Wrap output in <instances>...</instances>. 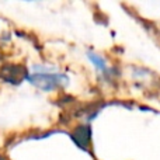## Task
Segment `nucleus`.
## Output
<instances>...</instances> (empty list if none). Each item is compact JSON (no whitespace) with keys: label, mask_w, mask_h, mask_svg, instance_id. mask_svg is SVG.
<instances>
[{"label":"nucleus","mask_w":160,"mask_h":160,"mask_svg":"<svg viewBox=\"0 0 160 160\" xmlns=\"http://www.w3.org/2000/svg\"><path fill=\"white\" fill-rule=\"evenodd\" d=\"M87 58H88V61H90V63L96 68L97 72H100L102 76L108 78V76H111L114 73V69L110 66V65H108L107 59H105L102 55L96 53V52H88L87 53Z\"/></svg>","instance_id":"obj_2"},{"label":"nucleus","mask_w":160,"mask_h":160,"mask_svg":"<svg viewBox=\"0 0 160 160\" xmlns=\"http://www.w3.org/2000/svg\"><path fill=\"white\" fill-rule=\"evenodd\" d=\"M27 80L42 91H55L68 84V76L61 72H51V70H37L32 75H28Z\"/></svg>","instance_id":"obj_1"},{"label":"nucleus","mask_w":160,"mask_h":160,"mask_svg":"<svg viewBox=\"0 0 160 160\" xmlns=\"http://www.w3.org/2000/svg\"><path fill=\"white\" fill-rule=\"evenodd\" d=\"M72 138H73V141L76 142V145H78L79 148H83V149L88 148L90 141H91V128H90V125L84 124V125L78 127L75 131H73Z\"/></svg>","instance_id":"obj_3"}]
</instances>
